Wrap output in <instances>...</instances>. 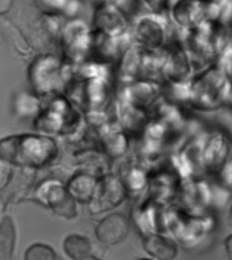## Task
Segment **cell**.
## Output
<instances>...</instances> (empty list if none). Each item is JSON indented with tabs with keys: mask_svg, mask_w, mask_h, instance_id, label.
<instances>
[{
	"mask_svg": "<svg viewBox=\"0 0 232 260\" xmlns=\"http://www.w3.org/2000/svg\"><path fill=\"white\" fill-rule=\"evenodd\" d=\"M67 63L53 53L42 54L34 59L28 68V81L34 93L39 98L57 95L66 85L65 68Z\"/></svg>",
	"mask_w": 232,
	"mask_h": 260,
	"instance_id": "cell-3",
	"label": "cell"
},
{
	"mask_svg": "<svg viewBox=\"0 0 232 260\" xmlns=\"http://www.w3.org/2000/svg\"><path fill=\"white\" fill-rule=\"evenodd\" d=\"M229 215H230V218H231V220L232 221V206L231 207V209H230Z\"/></svg>",
	"mask_w": 232,
	"mask_h": 260,
	"instance_id": "cell-23",
	"label": "cell"
},
{
	"mask_svg": "<svg viewBox=\"0 0 232 260\" xmlns=\"http://www.w3.org/2000/svg\"><path fill=\"white\" fill-rule=\"evenodd\" d=\"M91 45V30L83 22H72L62 34V59L69 65L83 63L90 59Z\"/></svg>",
	"mask_w": 232,
	"mask_h": 260,
	"instance_id": "cell-6",
	"label": "cell"
},
{
	"mask_svg": "<svg viewBox=\"0 0 232 260\" xmlns=\"http://www.w3.org/2000/svg\"><path fill=\"white\" fill-rule=\"evenodd\" d=\"M227 185L230 190L232 191V172L228 175L227 179Z\"/></svg>",
	"mask_w": 232,
	"mask_h": 260,
	"instance_id": "cell-20",
	"label": "cell"
},
{
	"mask_svg": "<svg viewBox=\"0 0 232 260\" xmlns=\"http://www.w3.org/2000/svg\"><path fill=\"white\" fill-rule=\"evenodd\" d=\"M80 260H101V259H98V258L94 257V256L88 255L87 257H86L85 258H83V259H80Z\"/></svg>",
	"mask_w": 232,
	"mask_h": 260,
	"instance_id": "cell-21",
	"label": "cell"
},
{
	"mask_svg": "<svg viewBox=\"0 0 232 260\" xmlns=\"http://www.w3.org/2000/svg\"><path fill=\"white\" fill-rule=\"evenodd\" d=\"M232 81L219 64H212L192 80L188 99L194 108L204 111H215L229 100Z\"/></svg>",
	"mask_w": 232,
	"mask_h": 260,
	"instance_id": "cell-1",
	"label": "cell"
},
{
	"mask_svg": "<svg viewBox=\"0 0 232 260\" xmlns=\"http://www.w3.org/2000/svg\"><path fill=\"white\" fill-rule=\"evenodd\" d=\"M169 49L162 62L161 75L173 83H184L189 79L191 68H193L191 59L185 49L179 45H173Z\"/></svg>",
	"mask_w": 232,
	"mask_h": 260,
	"instance_id": "cell-9",
	"label": "cell"
},
{
	"mask_svg": "<svg viewBox=\"0 0 232 260\" xmlns=\"http://www.w3.org/2000/svg\"><path fill=\"white\" fill-rule=\"evenodd\" d=\"M159 89L155 81L139 80L131 82L126 88L124 102L149 113L150 109L157 102Z\"/></svg>",
	"mask_w": 232,
	"mask_h": 260,
	"instance_id": "cell-10",
	"label": "cell"
},
{
	"mask_svg": "<svg viewBox=\"0 0 232 260\" xmlns=\"http://www.w3.org/2000/svg\"><path fill=\"white\" fill-rule=\"evenodd\" d=\"M225 250L228 257L232 260V235L229 236L225 241Z\"/></svg>",
	"mask_w": 232,
	"mask_h": 260,
	"instance_id": "cell-19",
	"label": "cell"
},
{
	"mask_svg": "<svg viewBox=\"0 0 232 260\" xmlns=\"http://www.w3.org/2000/svg\"><path fill=\"white\" fill-rule=\"evenodd\" d=\"M145 251L158 260H174L178 248L173 240L159 235H150L144 241Z\"/></svg>",
	"mask_w": 232,
	"mask_h": 260,
	"instance_id": "cell-14",
	"label": "cell"
},
{
	"mask_svg": "<svg viewBox=\"0 0 232 260\" xmlns=\"http://www.w3.org/2000/svg\"><path fill=\"white\" fill-rule=\"evenodd\" d=\"M137 260H151V259H146V258H143V259H137Z\"/></svg>",
	"mask_w": 232,
	"mask_h": 260,
	"instance_id": "cell-25",
	"label": "cell"
},
{
	"mask_svg": "<svg viewBox=\"0 0 232 260\" xmlns=\"http://www.w3.org/2000/svg\"><path fill=\"white\" fill-rule=\"evenodd\" d=\"M47 201L56 213L68 218H73L77 214L74 198L61 186L51 185L48 187Z\"/></svg>",
	"mask_w": 232,
	"mask_h": 260,
	"instance_id": "cell-13",
	"label": "cell"
},
{
	"mask_svg": "<svg viewBox=\"0 0 232 260\" xmlns=\"http://www.w3.org/2000/svg\"><path fill=\"white\" fill-rule=\"evenodd\" d=\"M129 229V221L119 213L111 214L104 219L96 229V236L101 243L114 245L123 241Z\"/></svg>",
	"mask_w": 232,
	"mask_h": 260,
	"instance_id": "cell-11",
	"label": "cell"
},
{
	"mask_svg": "<svg viewBox=\"0 0 232 260\" xmlns=\"http://www.w3.org/2000/svg\"><path fill=\"white\" fill-rule=\"evenodd\" d=\"M43 105L40 102L39 96L33 93H22L15 102V110L17 114L22 116L36 115L41 112Z\"/></svg>",
	"mask_w": 232,
	"mask_h": 260,
	"instance_id": "cell-16",
	"label": "cell"
},
{
	"mask_svg": "<svg viewBox=\"0 0 232 260\" xmlns=\"http://www.w3.org/2000/svg\"><path fill=\"white\" fill-rule=\"evenodd\" d=\"M229 100L230 102H231V104H232V89H231V93H230Z\"/></svg>",
	"mask_w": 232,
	"mask_h": 260,
	"instance_id": "cell-22",
	"label": "cell"
},
{
	"mask_svg": "<svg viewBox=\"0 0 232 260\" xmlns=\"http://www.w3.org/2000/svg\"><path fill=\"white\" fill-rule=\"evenodd\" d=\"M1 232V259L8 260L11 257L15 244L13 224L9 218L2 223Z\"/></svg>",
	"mask_w": 232,
	"mask_h": 260,
	"instance_id": "cell-17",
	"label": "cell"
},
{
	"mask_svg": "<svg viewBox=\"0 0 232 260\" xmlns=\"http://www.w3.org/2000/svg\"><path fill=\"white\" fill-rule=\"evenodd\" d=\"M63 250L72 259L80 260L89 255L91 244L87 238L77 235L69 236L63 242Z\"/></svg>",
	"mask_w": 232,
	"mask_h": 260,
	"instance_id": "cell-15",
	"label": "cell"
},
{
	"mask_svg": "<svg viewBox=\"0 0 232 260\" xmlns=\"http://www.w3.org/2000/svg\"><path fill=\"white\" fill-rule=\"evenodd\" d=\"M93 26L96 31L112 37L120 38L127 30V16L118 6L103 3L94 13Z\"/></svg>",
	"mask_w": 232,
	"mask_h": 260,
	"instance_id": "cell-8",
	"label": "cell"
},
{
	"mask_svg": "<svg viewBox=\"0 0 232 260\" xmlns=\"http://www.w3.org/2000/svg\"><path fill=\"white\" fill-rule=\"evenodd\" d=\"M25 260H56L55 251L49 246L35 244L25 251Z\"/></svg>",
	"mask_w": 232,
	"mask_h": 260,
	"instance_id": "cell-18",
	"label": "cell"
},
{
	"mask_svg": "<svg viewBox=\"0 0 232 260\" xmlns=\"http://www.w3.org/2000/svg\"><path fill=\"white\" fill-rule=\"evenodd\" d=\"M57 147L53 140L41 136H15L3 140L2 157L20 164L44 163L53 157Z\"/></svg>",
	"mask_w": 232,
	"mask_h": 260,
	"instance_id": "cell-4",
	"label": "cell"
},
{
	"mask_svg": "<svg viewBox=\"0 0 232 260\" xmlns=\"http://www.w3.org/2000/svg\"><path fill=\"white\" fill-rule=\"evenodd\" d=\"M91 68L73 75L64 90L70 101L87 114L101 113L111 98L109 81L98 72L91 71Z\"/></svg>",
	"mask_w": 232,
	"mask_h": 260,
	"instance_id": "cell-2",
	"label": "cell"
},
{
	"mask_svg": "<svg viewBox=\"0 0 232 260\" xmlns=\"http://www.w3.org/2000/svg\"><path fill=\"white\" fill-rule=\"evenodd\" d=\"M207 12L206 2L181 1L173 8L172 14L178 25L191 30L203 23Z\"/></svg>",
	"mask_w": 232,
	"mask_h": 260,
	"instance_id": "cell-12",
	"label": "cell"
},
{
	"mask_svg": "<svg viewBox=\"0 0 232 260\" xmlns=\"http://www.w3.org/2000/svg\"><path fill=\"white\" fill-rule=\"evenodd\" d=\"M232 64V63H231ZM231 72H230V74H229V77L230 78H231V81H232V65H231Z\"/></svg>",
	"mask_w": 232,
	"mask_h": 260,
	"instance_id": "cell-24",
	"label": "cell"
},
{
	"mask_svg": "<svg viewBox=\"0 0 232 260\" xmlns=\"http://www.w3.org/2000/svg\"><path fill=\"white\" fill-rule=\"evenodd\" d=\"M81 113L65 95L61 93L48 98L35 118V125L46 133H64L80 123Z\"/></svg>",
	"mask_w": 232,
	"mask_h": 260,
	"instance_id": "cell-5",
	"label": "cell"
},
{
	"mask_svg": "<svg viewBox=\"0 0 232 260\" xmlns=\"http://www.w3.org/2000/svg\"><path fill=\"white\" fill-rule=\"evenodd\" d=\"M167 32V27L161 19L155 16L147 15L136 23L134 37L139 49L155 52L165 43Z\"/></svg>",
	"mask_w": 232,
	"mask_h": 260,
	"instance_id": "cell-7",
	"label": "cell"
}]
</instances>
